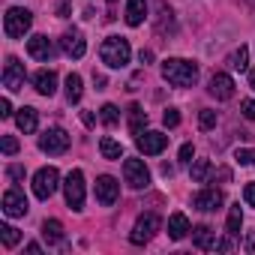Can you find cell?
<instances>
[{"mask_svg": "<svg viewBox=\"0 0 255 255\" xmlns=\"http://www.w3.org/2000/svg\"><path fill=\"white\" fill-rule=\"evenodd\" d=\"M162 78L174 87H192L198 81V63L183 57H168L162 63Z\"/></svg>", "mask_w": 255, "mask_h": 255, "instance_id": "6da1fadb", "label": "cell"}, {"mask_svg": "<svg viewBox=\"0 0 255 255\" xmlns=\"http://www.w3.org/2000/svg\"><path fill=\"white\" fill-rule=\"evenodd\" d=\"M99 57H102L105 66H111V69H123L126 63H129V57H132L129 39H123V36H108V39L102 42V48H99Z\"/></svg>", "mask_w": 255, "mask_h": 255, "instance_id": "7a4b0ae2", "label": "cell"}, {"mask_svg": "<svg viewBox=\"0 0 255 255\" xmlns=\"http://www.w3.org/2000/svg\"><path fill=\"white\" fill-rule=\"evenodd\" d=\"M30 24H33V15H30L27 9H21V6H12V9H6V15H3V33H6L9 39H21V36L30 30Z\"/></svg>", "mask_w": 255, "mask_h": 255, "instance_id": "3957f363", "label": "cell"}, {"mask_svg": "<svg viewBox=\"0 0 255 255\" xmlns=\"http://www.w3.org/2000/svg\"><path fill=\"white\" fill-rule=\"evenodd\" d=\"M57 186H60V171L54 165H45V168H39L33 174V195L39 201H48L57 192Z\"/></svg>", "mask_w": 255, "mask_h": 255, "instance_id": "277c9868", "label": "cell"}, {"mask_svg": "<svg viewBox=\"0 0 255 255\" xmlns=\"http://www.w3.org/2000/svg\"><path fill=\"white\" fill-rule=\"evenodd\" d=\"M63 192H66V204H69V210H84V174L78 171V168H72L69 174H66V180H63Z\"/></svg>", "mask_w": 255, "mask_h": 255, "instance_id": "5b68a950", "label": "cell"}, {"mask_svg": "<svg viewBox=\"0 0 255 255\" xmlns=\"http://www.w3.org/2000/svg\"><path fill=\"white\" fill-rule=\"evenodd\" d=\"M39 150H42V153H51V156L66 153V150H69V132L60 129V126H51V129H45V132L39 135Z\"/></svg>", "mask_w": 255, "mask_h": 255, "instance_id": "8992f818", "label": "cell"}, {"mask_svg": "<svg viewBox=\"0 0 255 255\" xmlns=\"http://www.w3.org/2000/svg\"><path fill=\"white\" fill-rule=\"evenodd\" d=\"M159 228H162V219H159L156 213H141L138 222H135V228H132V234H129V240H132L135 246H141V243L153 240Z\"/></svg>", "mask_w": 255, "mask_h": 255, "instance_id": "52a82bcc", "label": "cell"}, {"mask_svg": "<svg viewBox=\"0 0 255 255\" xmlns=\"http://www.w3.org/2000/svg\"><path fill=\"white\" fill-rule=\"evenodd\" d=\"M123 177L129 183V189H147L150 186V171L141 159H126L123 162Z\"/></svg>", "mask_w": 255, "mask_h": 255, "instance_id": "ba28073f", "label": "cell"}, {"mask_svg": "<svg viewBox=\"0 0 255 255\" xmlns=\"http://www.w3.org/2000/svg\"><path fill=\"white\" fill-rule=\"evenodd\" d=\"M24 78H27L24 63H21L18 57H6V66H3V87H6L9 93H15V90L24 87Z\"/></svg>", "mask_w": 255, "mask_h": 255, "instance_id": "9c48e42d", "label": "cell"}, {"mask_svg": "<svg viewBox=\"0 0 255 255\" xmlns=\"http://www.w3.org/2000/svg\"><path fill=\"white\" fill-rule=\"evenodd\" d=\"M135 147H138L144 156H159V153L168 147V135H162V132H141V135L135 138Z\"/></svg>", "mask_w": 255, "mask_h": 255, "instance_id": "30bf717a", "label": "cell"}, {"mask_svg": "<svg viewBox=\"0 0 255 255\" xmlns=\"http://www.w3.org/2000/svg\"><path fill=\"white\" fill-rule=\"evenodd\" d=\"M60 48H63V54H69V57H84V51H87V42H84V33L78 30V27H72V30H66L63 36H60Z\"/></svg>", "mask_w": 255, "mask_h": 255, "instance_id": "8fae6325", "label": "cell"}, {"mask_svg": "<svg viewBox=\"0 0 255 255\" xmlns=\"http://www.w3.org/2000/svg\"><path fill=\"white\" fill-rule=\"evenodd\" d=\"M117 195H120V183H117L111 174H102V177L96 180V201L105 204V207H111V204L117 201Z\"/></svg>", "mask_w": 255, "mask_h": 255, "instance_id": "7c38bea8", "label": "cell"}, {"mask_svg": "<svg viewBox=\"0 0 255 255\" xmlns=\"http://www.w3.org/2000/svg\"><path fill=\"white\" fill-rule=\"evenodd\" d=\"M210 96H216L219 102H225V99H231L234 96V81H231V75L228 72H213V78H210Z\"/></svg>", "mask_w": 255, "mask_h": 255, "instance_id": "4fadbf2b", "label": "cell"}, {"mask_svg": "<svg viewBox=\"0 0 255 255\" xmlns=\"http://www.w3.org/2000/svg\"><path fill=\"white\" fill-rule=\"evenodd\" d=\"M192 207H198L201 213H213L222 207V192L219 189H201L192 195Z\"/></svg>", "mask_w": 255, "mask_h": 255, "instance_id": "5bb4252c", "label": "cell"}, {"mask_svg": "<svg viewBox=\"0 0 255 255\" xmlns=\"http://www.w3.org/2000/svg\"><path fill=\"white\" fill-rule=\"evenodd\" d=\"M3 213L12 216V219L27 213V198H24L21 189H6V192H3Z\"/></svg>", "mask_w": 255, "mask_h": 255, "instance_id": "9a60e30c", "label": "cell"}, {"mask_svg": "<svg viewBox=\"0 0 255 255\" xmlns=\"http://www.w3.org/2000/svg\"><path fill=\"white\" fill-rule=\"evenodd\" d=\"M27 54H30L33 60H48V57L54 54V45H51L48 36H30V39H27Z\"/></svg>", "mask_w": 255, "mask_h": 255, "instance_id": "2e32d148", "label": "cell"}, {"mask_svg": "<svg viewBox=\"0 0 255 255\" xmlns=\"http://www.w3.org/2000/svg\"><path fill=\"white\" fill-rule=\"evenodd\" d=\"M33 87L42 96H54L57 93V75H54V69H39L33 75Z\"/></svg>", "mask_w": 255, "mask_h": 255, "instance_id": "e0dca14e", "label": "cell"}, {"mask_svg": "<svg viewBox=\"0 0 255 255\" xmlns=\"http://www.w3.org/2000/svg\"><path fill=\"white\" fill-rule=\"evenodd\" d=\"M144 15H147V0H126L123 18H126V24H129V27H138L144 21Z\"/></svg>", "mask_w": 255, "mask_h": 255, "instance_id": "ac0fdd59", "label": "cell"}, {"mask_svg": "<svg viewBox=\"0 0 255 255\" xmlns=\"http://www.w3.org/2000/svg\"><path fill=\"white\" fill-rule=\"evenodd\" d=\"M15 123H18V129H21L24 135H30V132H36V126H39V111L30 108V105H24V108L15 114Z\"/></svg>", "mask_w": 255, "mask_h": 255, "instance_id": "d6986e66", "label": "cell"}, {"mask_svg": "<svg viewBox=\"0 0 255 255\" xmlns=\"http://www.w3.org/2000/svg\"><path fill=\"white\" fill-rule=\"evenodd\" d=\"M189 231H192V228H189L186 213H171V219H168V237H171V240H183Z\"/></svg>", "mask_w": 255, "mask_h": 255, "instance_id": "ffe728a7", "label": "cell"}, {"mask_svg": "<svg viewBox=\"0 0 255 255\" xmlns=\"http://www.w3.org/2000/svg\"><path fill=\"white\" fill-rule=\"evenodd\" d=\"M147 126V111L141 105H129V132L132 135H141Z\"/></svg>", "mask_w": 255, "mask_h": 255, "instance_id": "44dd1931", "label": "cell"}, {"mask_svg": "<svg viewBox=\"0 0 255 255\" xmlns=\"http://www.w3.org/2000/svg\"><path fill=\"white\" fill-rule=\"evenodd\" d=\"M42 237L48 240V246L63 243V225H60L57 219H45V222H42Z\"/></svg>", "mask_w": 255, "mask_h": 255, "instance_id": "7402d4cb", "label": "cell"}, {"mask_svg": "<svg viewBox=\"0 0 255 255\" xmlns=\"http://www.w3.org/2000/svg\"><path fill=\"white\" fill-rule=\"evenodd\" d=\"M192 243H195L198 249H213V246H216L213 228H207V225H198V228H192Z\"/></svg>", "mask_w": 255, "mask_h": 255, "instance_id": "603a6c76", "label": "cell"}, {"mask_svg": "<svg viewBox=\"0 0 255 255\" xmlns=\"http://www.w3.org/2000/svg\"><path fill=\"white\" fill-rule=\"evenodd\" d=\"M240 228H243V210H240V204H231V207H228V222H225V231H228L231 237H237V234H240Z\"/></svg>", "mask_w": 255, "mask_h": 255, "instance_id": "cb8c5ba5", "label": "cell"}, {"mask_svg": "<svg viewBox=\"0 0 255 255\" xmlns=\"http://www.w3.org/2000/svg\"><path fill=\"white\" fill-rule=\"evenodd\" d=\"M228 66H231L234 72H246V69H249V48H246V45H240L237 51H231Z\"/></svg>", "mask_w": 255, "mask_h": 255, "instance_id": "d4e9b609", "label": "cell"}, {"mask_svg": "<svg viewBox=\"0 0 255 255\" xmlns=\"http://www.w3.org/2000/svg\"><path fill=\"white\" fill-rule=\"evenodd\" d=\"M81 90H84V87H81V75H78V72H69V75H66V99H69V102H78V99H81Z\"/></svg>", "mask_w": 255, "mask_h": 255, "instance_id": "484cf974", "label": "cell"}, {"mask_svg": "<svg viewBox=\"0 0 255 255\" xmlns=\"http://www.w3.org/2000/svg\"><path fill=\"white\" fill-rule=\"evenodd\" d=\"M99 153H102L105 159H120V156H123V147H120V141H114V138L105 135V138L99 141Z\"/></svg>", "mask_w": 255, "mask_h": 255, "instance_id": "4316f807", "label": "cell"}, {"mask_svg": "<svg viewBox=\"0 0 255 255\" xmlns=\"http://www.w3.org/2000/svg\"><path fill=\"white\" fill-rule=\"evenodd\" d=\"M210 177H213V165H210L207 159H198V162L192 165V180H195V183H207Z\"/></svg>", "mask_w": 255, "mask_h": 255, "instance_id": "83f0119b", "label": "cell"}, {"mask_svg": "<svg viewBox=\"0 0 255 255\" xmlns=\"http://www.w3.org/2000/svg\"><path fill=\"white\" fill-rule=\"evenodd\" d=\"M0 240H3V246H6V249H12V246L21 240V234H18V228H12V225H6V222H3V225H0Z\"/></svg>", "mask_w": 255, "mask_h": 255, "instance_id": "f1b7e54d", "label": "cell"}, {"mask_svg": "<svg viewBox=\"0 0 255 255\" xmlns=\"http://www.w3.org/2000/svg\"><path fill=\"white\" fill-rule=\"evenodd\" d=\"M99 117H102V123H105V126H114V123L120 120V114H117V105L105 102V105L99 108Z\"/></svg>", "mask_w": 255, "mask_h": 255, "instance_id": "f546056e", "label": "cell"}, {"mask_svg": "<svg viewBox=\"0 0 255 255\" xmlns=\"http://www.w3.org/2000/svg\"><path fill=\"white\" fill-rule=\"evenodd\" d=\"M198 126H201V129H213V126H216V111H201L198 114Z\"/></svg>", "mask_w": 255, "mask_h": 255, "instance_id": "4dcf8cb0", "label": "cell"}, {"mask_svg": "<svg viewBox=\"0 0 255 255\" xmlns=\"http://www.w3.org/2000/svg\"><path fill=\"white\" fill-rule=\"evenodd\" d=\"M162 123L168 126V129H174V126H180V111H177V108H168V111L162 114Z\"/></svg>", "mask_w": 255, "mask_h": 255, "instance_id": "1f68e13d", "label": "cell"}, {"mask_svg": "<svg viewBox=\"0 0 255 255\" xmlns=\"http://www.w3.org/2000/svg\"><path fill=\"white\" fill-rule=\"evenodd\" d=\"M0 147H3V153H6V156H15V153H18V138H12V135H3Z\"/></svg>", "mask_w": 255, "mask_h": 255, "instance_id": "d6a6232c", "label": "cell"}, {"mask_svg": "<svg viewBox=\"0 0 255 255\" xmlns=\"http://www.w3.org/2000/svg\"><path fill=\"white\" fill-rule=\"evenodd\" d=\"M6 177H9L12 183H21V180H24V168H21V165H9V168H6Z\"/></svg>", "mask_w": 255, "mask_h": 255, "instance_id": "836d02e7", "label": "cell"}, {"mask_svg": "<svg viewBox=\"0 0 255 255\" xmlns=\"http://www.w3.org/2000/svg\"><path fill=\"white\" fill-rule=\"evenodd\" d=\"M234 159H237L240 165H249V162H255V150H237Z\"/></svg>", "mask_w": 255, "mask_h": 255, "instance_id": "e575fe53", "label": "cell"}, {"mask_svg": "<svg viewBox=\"0 0 255 255\" xmlns=\"http://www.w3.org/2000/svg\"><path fill=\"white\" fill-rule=\"evenodd\" d=\"M240 108H243V117L246 120H255V99H243Z\"/></svg>", "mask_w": 255, "mask_h": 255, "instance_id": "d590c367", "label": "cell"}, {"mask_svg": "<svg viewBox=\"0 0 255 255\" xmlns=\"http://www.w3.org/2000/svg\"><path fill=\"white\" fill-rule=\"evenodd\" d=\"M192 156H195V147H192V144H183V147H180V162H183V165H189V162H192Z\"/></svg>", "mask_w": 255, "mask_h": 255, "instance_id": "8d00e7d4", "label": "cell"}, {"mask_svg": "<svg viewBox=\"0 0 255 255\" xmlns=\"http://www.w3.org/2000/svg\"><path fill=\"white\" fill-rule=\"evenodd\" d=\"M243 198H246L249 207H255V183H246L243 186Z\"/></svg>", "mask_w": 255, "mask_h": 255, "instance_id": "74e56055", "label": "cell"}, {"mask_svg": "<svg viewBox=\"0 0 255 255\" xmlns=\"http://www.w3.org/2000/svg\"><path fill=\"white\" fill-rule=\"evenodd\" d=\"M231 246H234V243H231V234H228V237H222V240H216V246H213V249H219V252H228Z\"/></svg>", "mask_w": 255, "mask_h": 255, "instance_id": "f35d334b", "label": "cell"}, {"mask_svg": "<svg viewBox=\"0 0 255 255\" xmlns=\"http://www.w3.org/2000/svg\"><path fill=\"white\" fill-rule=\"evenodd\" d=\"M0 117H12V105H9V99H0Z\"/></svg>", "mask_w": 255, "mask_h": 255, "instance_id": "ab89813d", "label": "cell"}, {"mask_svg": "<svg viewBox=\"0 0 255 255\" xmlns=\"http://www.w3.org/2000/svg\"><path fill=\"white\" fill-rule=\"evenodd\" d=\"M138 57H141V63H150V60H153V51H144V48H141Z\"/></svg>", "mask_w": 255, "mask_h": 255, "instance_id": "60d3db41", "label": "cell"}, {"mask_svg": "<svg viewBox=\"0 0 255 255\" xmlns=\"http://www.w3.org/2000/svg\"><path fill=\"white\" fill-rule=\"evenodd\" d=\"M27 252L36 255V252H42V246H39V243H27Z\"/></svg>", "mask_w": 255, "mask_h": 255, "instance_id": "b9f144b4", "label": "cell"}, {"mask_svg": "<svg viewBox=\"0 0 255 255\" xmlns=\"http://www.w3.org/2000/svg\"><path fill=\"white\" fill-rule=\"evenodd\" d=\"M81 120H84L87 126H93V114H90V111H84V114H81Z\"/></svg>", "mask_w": 255, "mask_h": 255, "instance_id": "7bdbcfd3", "label": "cell"}, {"mask_svg": "<svg viewBox=\"0 0 255 255\" xmlns=\"http://www.w3.org/2000/svg\"><path fill=\"white\" fill-rule=\"evenodd\" d=\"M246 249H249V252L255 249V234H249V237H246Z\"/></svg>", "mask_w": 255, "mask_h": 255, "instance_id": "ee69618b", "label": "cell"}, {"mask_svg": "<svg viewBox=\"0 0 255 255\" xmlns=\"http://www.w3.org/2000/svg\"><path fill=\"white\" fill-rule=\"evenodd\" d=\"M249 87L255 90V69H249Z\"/></svg>", "mask_w": 255, "mask_h": 255, "instance_id": "f6af8a7d", "label": "cell"}, {"mask_svg": "<svg viewBox=\"0 0 255 255\" xmlns=\"http://www.w3.org/2000/svg\"><path fill=\"white\" fill-rule=\"evenodd\" d=\"M108 3H114V0H108Z\"/></svg>", "mask_w": 255, "mask_h": 255, "instance_id": "bcb514c9", "label": "cell"}, {"mask_svg": "<svg viewBox=\"0 0 255 255\" xmlns=\"http://www.w3.org/2000/svg\"><path fill=\"white\" fill-rule=\"evenodd\" d=\"M252 165H255V162H252Z\"/></svg>", "mask_w": 255, "mask_h": 255, "instance_id": "7dc6e473", "label": "cell"}]
</instances>
